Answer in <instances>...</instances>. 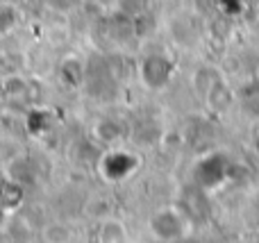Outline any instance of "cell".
Masks as SVG:
<instances>
[{
    "mask_svg": "<svg viewBox=\"0 0 259 243\" xmlns=\"http://www.w3.org/2000/svg\"><path fill=\"white\" fill-rule=\"evenodd\" d=\"M50 5H53L55 9H71L73 5H75V0H50Z\"/></svg>",
    "mask_w": 259,
    "mask_h": 243,
    "instance_id": "6",
    "label": "cell"
},
{
    "mask_svg": "<svg viewBox=\"0 0 259 243\" xmlns=\"http://www.w3.org/2000/svg\"><path fill=\"white\" fill-rule=\"evenodd\" d=\"M137 168V159L127 153H109L103 162V173L107 180H123Z\"/></svg>",
    "mask_w": 259,
    "mask_h": 243,
    "instance_id": "3",
    "label": "cell"
},
{
    "mask_svg": "<svg viewBox=\"0 0 259 243\" xmlns=\"http://www.w3.org/2000/svg\"><path fill=\"white\" fill-rule=\"evenodd\" d=\"M18 16H16V9L12 5H0V34L9 32L14 25H16Z\"/></svg>",
    "mask_w": 259,
    "mask_h": 243,
    "instance_id": "5",
    "label": "cell"
},
{
    "mask_svg": "<svg viewBox=\"0 0 259 243\" xmlns=\"http://www.w3.org/2000/svg\"><path fill=\"white\" fill-rule=\"evenodd\" d=\"M225 168H228V162H225L223 155H207L196 171V180L205 189H214L219 182H223Z\"/></svg>",
    "mask_w": 259,
    "mask_h": 243,
    "instance_id": "2",
    "label": "cell"
},
{
    "mask_svg": "<svg viewBox=\"0 0 259 243\" xmlns=\"http://www.w3.org/2000/svg\"><path fill=\"white\" fill-rule=\"evenodd\" d=\"M257 80H259V66H257Z\"/></svg>",
    "mask_w": 259,
    "mask_h": 243,
    "instance_id": "8",
    "label": "cell"
},
{
    "mask_svg": "<svg viewBox=\"0 0 259 243\" xmlns=\"http://www.w3.org/2000/svg\"><path fill=\"white\" fill-rule=\"evenodd\" d=\"M3 186V193H7V198H0V205H3L5 209H14L18 203H21V198H23V191H21V186L18 184H9V182H5V184H0Z\"/></svg>",
    "mask_w": 259,
    "mask_h": 243,
    "instance_id": "4",
    "label": "cell"
},
{
    "mask_svg": "<svg viewBox=\"0 0 259 243\" xmlns=\"http://www.w3.org/2000/svg\"><path fill=\"white\" fill-rule=\"evenodd\" d=\"M3 221H5V207L0 205V223H3Z\"/></svg>",
    "mask_w": 259,
    "mask_h": 243,
    "instance_id": "7",
    "label": "cell"
},
{
    "mask_svg": "<svg viewBox=\"0 0 259 243\" xmlns=\"http://www.w3.org/2000/svg\"><path fill=\"white\" fill-rule=\"evenodd\" d=\"M139 73H141L143 84H146L148 89L157 91L168 84L170 75H173V64H170V59L164 57V55H148L141 62V66H139Z\"/></svg>",
    "mask_w": 259,
    "mask_h": 243,
    "instance_id": "1",
    "label": "cell"
}]
</instances>
